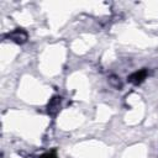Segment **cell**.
Wrapping results in <instances>:
<instances>
[{
    "label": "cell",
    "mask_w": 158,
    "mask_h": 158,
    "mask_svg": "<svg viewBox=\"0 0 158 158\" xmlns=\"http://www.w3.org/2000/svg\"><path fill=\"white\" fill-rule=\"evenodd\" d=\"M5 37H7L9 40H11L12 42H15L17 44H22V43H25L27 41L28 35L23 28H16V30L11 31L10 33H7Z\"/></svg>",
    "instance_id": "cell-1"
},
{
    "label": "cell",
    "mask_w": 158,
    "mask_h": 158,
    "mask_svg": "<svg viewBox=\"0 0 158 158\" xmlns=\"http://www.w3.org/2000/svg\"><path fill=\"white\" fill-rule=\"evenodd\" d=\"M146 77H147V70H146V69H141V70L135 72V73H132L131 75H128L127 79H128L130 83L139 84V83H142V81L146 79Z\"/></svg>",
    "instance_id": "cell-2"
},
{
    "label": "cell",
    "mask_w": 158,
    "mask_h": 158,
    "mask_svg": "<svg viewBox=\"0 0 158 158\" xmlns=\"http://www.w3.org/2000/svg\"><path fill=\"white\" fill-rule=\"evenodd\" d=\"M60 99L62 98H59V96H53L51 99V101L48 102V112L56 114L59 110V107H60Z\"/></svg>",
    "instance_id": "cell-3"
},
{
    "label": "cell",
    "mask_w": 158,
    "mask_h": 158,
    "mask_svg": "<svg viewBox=\"0 0 158 158\" xmlns=\"http://www.w3.org/2000/svg\"><path fill=\"white\" fill-rule=\"evenodd\" d=\"M40 158H58V156H57V151H56V149H52V151H49V152L42 154Z\"/></svg>",
    "instance_id": "cell-4"
}]
</instances>
